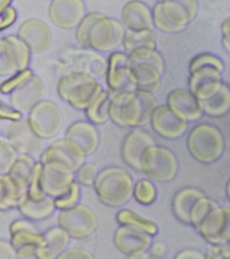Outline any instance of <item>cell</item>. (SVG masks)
<instances>
[{
    "label": "cell",
    "instance_id": "obj_1",
    "mask_svg": "<svg viewBox=\"0 0 230 259\" xmlns=\"http://www.w3.org/2000/svg\"><path fill=\"white\" fill-rule=\"evenodd\" d=\"M125 30L121 20L90 11L75 28L74 36L80 48L103 54L117 51L122 46Z\"/></svg>",
    "mask_w": 230,
    "mask_h": 259
},
{
    "label": "cell",
    "instance_id": "obj_2",
    "mask_svg": "<svg viewBox=\"0 0 230 259\" xmlns=\"http://www.w3.org/2000/svg\"><path fill=\"white\" fill-rule=\"evenodd\" d=\"M157 105L153 94L141 90L110 94L109 120L120 127H144Z\"/></svg>",
    "mask_w": 230,
    "mask_h": 259
},
{
    "label": "cell",
    "instance_id": "obj_3",
    "mask_svg": "<svg viewBox=\"0 0 230 259\" xmlns=\"http://www.w3.org/2000/svg\"><path fill=\"white\" fill-rule=\"evenodd\" d=\"M134 178L124 167L108 165L99 169L93 183L97 199L110 208H121L133 196Z\"/></svg>",
    "mask_w": 230,
    "mask_h": 259
},
{
    "label": "cell",
    "instance_id": "obj_4",
    "mask_svg": "<svg viewBox=\"0 0 230 259\" xmlns=\"http://www.w3.org/2000/svg\"><path fill=\"white\" fill-rule=\"evenodd\" d=\"M223 72L224 63L221 58L212 53H201L188 64L187 88L200 101L207 100L222 87Z\"/></svg>",
    "mask_w": 230,
    "mask_h": 259
},
{
    "label": "cell",
    "instance_id": "obj_5",
    "mask_svg": "<svg viewBox=\"0 0 230 259\" xmlns=\"http://www.w3.org/2000/svg\"><path fill=\"white\" fill-rule=\"evenodd\" d=\"M103 90L101 83L87 73L68 71L56 84L58 97L76 110L84 111Z\"/></svg>",
    "mask_w": 230,
    "mask_h": 259
},
{
    "label": "cell",
    "instance_id": "obj_6",
    "mask_svg": "<svg viewBox=\"0 0 230 259\" xmlns=\"http://www.w3.org/2000/svg\"><path fill=\"white\" fill-rule=\"evenodd\" d=\"M136 90L155 94L159 91L165 61L157 49H139L128 54Z\"/></svg>",
    "mask_w": 230,
    "mask_h": 259
},
{
    "label": "cell",
    "instance_id": "obj_7",
    "mask_svg": "<svg viewBox=\"0 0 230 259\" xmlns=\"http://www.w3.org/2000/svg\"><path fill=\"white\" fill-rule=\"evenodd\" d=\"M154 28L164 33H178L196 18L198 0H160L153 5Z\"/></svg>",
    "mask_w": 230,
    "mask_h": 259
},
{
    "label": "cell",
    "instance_id": "obj_8",
    "mask_svg": "<svg viewBox=\"0 0 230 259\" xmlns=\"http://www.w3.org/2000/svg\"><path fill=\"white\" fill-rule=\"evenodd\" d=\"M186 148L194 160L202 164L218 161L225 151V139L216 125L201 122L190 128L186 137Z\"/></svg>",
    "mask_w": 230,
    "mask_h": 259
},
{
    "label": "cell",
    "instance_id": "obj_9",
    "mask_svg": "<svg viewBox=\"0 0 230 259\" xmlns=\"http://www.w3.org/2000/svg\"><path fill=\"white\" fill-rule=\"evenodd\" d=\"M139 166V172L145 177L154 182L167 183L176 177L179 164L172 150L155 143L143 152Z\"/></svg>",
    "mask_w": 230,
    "mask_h": 259
},
{
    "label": "cell",
    "instance_id": "obj_10",
    "mask_svg": "<svg viewBox=\"0 0 230 259\" xmlns=\"http://www.w3.org/2000/svg\"><path fill=\"white\" fill-rule=\"evenodd\" d=\"M57 225L64 229L72 240H84L95 233L98 227V219L94 209L85 204L78 203L77 205L58 210Z\"/></svg>",
    "mask_w": 230,
    "mask_h": 259
},
{
    "label": "cell",
    "instance_id": "obj_11",
    "mask_svg": "<svg viewBox=\"0 0 230 259\" xmlns=\"http://www.w3.org/2000/svg\"><path fill=\"white\" fill-rule=\"evenodd\" d=\"M26 117L33 132L44 141L54 139L64 124V112L54 100H41L27 114Z\"/></svg>",
    "mask_w": 230,
    "mask_h": 259
},
{
    "label": "cell",
    "instance_id": "obj_12",
    "mask_svg": "<svg viewBox=\"0 0 230 259\" xmlns=\"http://www.w3.org/2000/svg\"><path fill=\"white\" fill-rule=\"evenodd\" d=\"M8 233L18 259H33L36 248L46 243L44 232L39 229L36 223L23 217L10 222Z\"/></svg>",
    "mask_w": 230,
    "mask_h": 259
},
{
    "label": "cell",
    "instance_id": "obj_13",
    "mask_svg": "<svg viewBox=\"0 0 230 259\" xmlns=\"http://www.w3.org/2000/svg\"><path fill=\"white\" fill-rule=\"evenodd\" d=\"M63 140L75 155L86 159L97 151L100 135L96 125L89 120L77 119L66 127Z\"/></svg>",
    "mask_w": 230,
    "mask_h": 259
},
{
    "label": "cell",
    "instance_id": "obj_14",
    "mask_svg": "<svg viewBox=\"0 0 230 259\" xmlns=\"http://www.w3.org/2000/svg\"><path fill=\"white\" fill-rule=\"evenodd\" d=\"M31 52L16 34L0 36V76H9L28 68Z\"/></svg>",
    "mask_w": 230,
    "mask_h": 259
},
{
    "label": "cell",
    "instance_id": "obj_15",
    "mask_svg": "<svg viewBox=\"0 0 230 259\" xmlns=\"http://www.w3.org/2000/svg\"><path fill=\"white\" fill-rule=\"evenodd\" d=\"M63 66L69 71H80L95 79L104 77L107 59L98 52L84 48H69L61 54Z\"/></svg>",
    "mask_w": 230,
    "mask_h": 259
},
{
    "label": "cell",
    "instance_id": "obj_16",
    "mask_svg": "<svg viewBox=\"0 0 230 259\" xmlns=\"http://www.w3.org/2000/svg\"><path fill=\"white\" fill-rule=\"evenodd\" d=\"M106 59L107 65L104 78L107 91L110 94H114L122 91L136 90L128 54L117 50L109 53Z\"/></svg>",
    "mask_w": 230,
    "mask_h": 259
},
{
    "label": "cell",
    "instance_id": "obj_17",
    "mask_svg": "<svg viewBox=\"0 0 230 259\" xmlns=\"http://www.w3.org/2000/svg\"><path fill=\"white\" fill-rule=\"evenodd\" d=\"M5 139L17 154L34 156L40 155L44 149V140L33 132L26 115L8 123Z\"/></svg>",
    "mask_w": 230,
    "mask_h": 259
},
{
    "label": "cell",
    "instance_id": "obj_18",
    "mask_svg": "<svg viewBox=\"0 0 230 259\" xmlns=\"http://www.w3.org/2000/svg\"><path fill=\"white\" fill-rule=\"evenodd\" d=\"M42 164L43 189L47 195L55 198L75 181V170L67 164L56 160H50Z\"/></svg>",
    "mask_w": 230,
    "mask_h": 259
},
{
    "label": "cell",
    "instance_id": "obj_19",
    "mask_svg": "<svg viewBox=\"0 0 230 259\" xmlns=\"http://www.w3.org/2000/svg\"><path fill=\"white\" fill-rule=\"evenodd\" d=\"M149 124L155 134L168 140L182 137L188 128V121L175 113L166 103L154 108Z\"/></svg>",
    "mask_w": 230,
    "mask_h": 259
},
{
    "label": "cell",
    "instance_id": "obj_20",
    "mask_svg": "<svg viewBox=\"0 0 230 259\" xmlns=\"http://www.w3.org/2000/svg\"><path fill=\"white\" fill-rule=\"evenodd\" d=\"M86 14L84 0H50L48 16L62 29H75Z\"/></svg>",
    "mask_w": 230,
    "mask_h": 259
},
{
    "label": "cell",
    "instance_id": "obj_21",
    "mask_svg": "<svg viewBox=\"0 0 230 259\" xmlns=\"http://www.w3.org/2000/svg\"><path fill=\"white\" fill-rule=\"evenodd\" d=\"M155 143L154 137L144 127L131 128L121 143L120 152L123 162L129 168L139 171V162L143 152Z\"/></svg>",
    "mask_w": 230,
    "mask_h": 259
},
{
    "label": "cell",
    "instance_id": "obj_22",
    "mask_svg": "<svg viewBox=\"0 0 230 259\" xmlns=\"http://www.w3.org/2000/svg\"><path fill=\"white\" fill-rule=\"evenodd\" d=\"M16 35L26 44L32 54L47 52L52 44V31L49 25L36 17L23 20L17 27Z\"/></svg>",
    "mask_w": 230,
    "mask_h": 259
},
{
    "label": "cell",
    "instance_id": "obj_23",
    "mask_svg": "<svg viewBox=\"0 0 230 259\" xmlns=\"http://www.w3.org/2000/svg\"><path fill=\"white\" fill-rule=\"evenodd\" d=\"M45 84L43 80L33 75L28 81L8 95V101L22 115H26L45 96Z\"/></svg>",
    "mask_w": 230,
    "mask_h": 259
},
{
    "label": "cell",
    "instance_id": "obj_24",
    "mask_svg": "<svg viewBox=\"0 0 230 259\" xmlns=\"http://www.w3.org/2000/svg\"><path fill=\"white\" fill-rule=\"evenodd\" d=\"M166 104L186 121H196L204 114L201 101L188 88H175L168 92Z\"/></svg>",
    "mask_w": 230,
    "mask_h": 259
},
{
    "label": "cell",
    "instance_id": "obj_25",
    "mask_svg": "<svg viewBox=\"0 0 230 259\" xmlns=\"http://www.w3.org/2000/svg\"><path fill=\"white\" fill-rule=\"evenodd\" d=\"M152 242L153 237L128 226L119 225L112 234L113 246L126 256L138 251H148Z\"/></svg>",
    "mask_w": 230,
    "mask_h": 259
},
{
    "label": "cell",
    "instance_id": "obj_26",
    "mask_svg": "<svg viewBox=\"0 0 230 259\" xmlns=\"http://www.w3.org/2000/svg\"><path fill=\"white\" fill-rule=\"evenodd\" d=\"M121 22L126 29H153V16L150 6L142 0H129L121 9Z\"/></svg>",
    "mask_w": 230,
    "mask_h": 259
},
{
    "label": "cell",
    "instance_id": "obj_27",
    "mask_svg": "<svg viewBox=\"0 0 230 259\" xmlns=\"http://www.w3.org/2000/svg\"><path fill=\"white\" fill-rule=\"evenodd\" d=\"M16 209L21 217L34 223L46 221L57 211L53 197L46 195L42 199L34 200L29 198L25 192L20 197Z\"/></svg>",
    "mask_w": 230,
    "mask_h": 259
},
{
    "label": "cell",
    "instance_id": "obj_28",
    "mask_svg": "<svg viewBox=\"0 0 230 259\" xmlns=\"http://www.w3.org/2000/svg\"><path fill=\"white\" fill-rule=\"evenodd\" d=\"M37 160L42 163L50 160L60 161L67 164L74 170H76L85 161V159L75 155L66 146L63 138L57 139L50 143L48 146H46L40 153Z\"/></svg>",
    "mask_w": 230,
    "mask_h": 259
},
{
    "label": "cell",
    "instance_id": "obj_29",
    "mask_svg": "<svg viewBox=\"0 0 230 259\" xmlns=\"http://www.w3.org/2000/svg\"><path fill=\"white\" fill-rule=\"evenodd\" d=\"M205 193L196 187H183L172 198L171 208L174 217L182 224L189 225V212L195 202Z\"/></svg>",
    "mask_w": 230,
    "mask_h": 259
},
{
    "label": "cell",
    "instance_id": "obj_30",
    "mask_svg": "<svg viewBox=\"0 0 230 259\" xmlns=\"http://www.w3.org/2000/svg\"><path fill=\"white\" fill-rule=\"evenodd\" d=\"M122 47L127 54L139 49H157V33L153 29H126Z\"/></svg>",
    "mask_w": 230,
    "mask_h": 259
},
{
    "label": "cell",
    "instance_id": "obj_31",
    "mask_svg": "<svg viewBox=\"0 0 230 259\" xmlns=\"http://www.w3.org/2000/svg\"><path fill=\"white\" fill-rule=\"evenodd\" d=\"M114 219L119 225L132 227L150 235L151 237H155L159 231V228L155 222L139 214L131 208L121 207L117 211Z\"/></svg>",
    "mask_w": 230,
    "mask_h": 259
},
{
    "label": "cell",
    "instance_id": "obj_32",
    "mask_svg": "<svg viewBox=\"0 0 230 259\" xmlns=\"http://www.w3.org/2000/svg\"><path fill=\"white\" fill-rule=\"evenodd\" d=\"M25 191L21 189L8 174L0 175V211L15 209Z\"/></svg>",
    "mask_w": 230,
    "mask_h": 259
},
{
    "label": "cell",
    "instance_id": "obj_33",
    "mask_svg": "<svg viewBox=\"0 0 230 259\" xmlns=\"http://www.w3.org/2000/svg\"><path fill=\"white\" fill-rule=\"evenodd\" d=\"M36 161L37 160L34 158V156L18 154L8 171V174L12 177L16 184L24 191L26 190L30 181Z\"/></svg>",
    "mask_w": 230,
    "mask_h": 259
},
{
    "label": "cell",
    "instance_id": "obj_34",
    "mask_svg": "<svg viewBox=\"0 0 230 259\" xmlns=\"http://www.w3.org/2000/svg\"><path fill=\"white\" fill-rule=\"evenodd\" d=\"M203 112L211 117H221L230 111V86L223 83L220 90L207 100L201 101Z\"/></svg>",
    "mask_w": 230,
    "mask_h": 259
},
{
    "label": "cell",
    "instance_id": "obj_35",
    "mask_svg": "<svg viewBox=\"0 0 230 259\" xmlns=\"http://www.w3.org/2000/svg\"><path fill=\"white\" fill-rule=\"evenodd\" d=\"M110 93L103 89L84 110L86 119L95 125H101L109 120Z\"/></svg>",
    "mask_w": 230,
    "mask_h": 259
},
{
    "label": "cell",
    "instance_id": "obj_36",
    "mask_svg": "<svg viewBox=\"0 0 230 259\" xmlns=\"http://www.w3.org/2000/svg\"><path fill=\"white\" fill-rule=\"evenodd\" d=\"M222 223V206L214 207L197 227L198 233L209 244H219V234Z\"/></svg>",
    "mask_w": 230,
    "mask_h": 259
},
{
    "label": "cell",
    "instance_id": "obj_37",
    "mask_svg": "<svg viewBox=\"0 0 230 259\" xmlns=\"http://www.w3.org/2000/svg\"><path fill=\"white\" fill-rule=\"evenodd\" d=\"M157 194L158 190L156 184L151 179L143 177L134 182L132 198H134L139 204L144 206L152 204L156 200Z\"/></svg>",
    "mask_w": 230,
    "mask_h": 259
},
{
    "label": "cell",
    "instance_id": "obj_38",
    "mask_svg": "<svg viewBox=\"0 0 230 259\" xmlns=\"http://www.w3.org/2000/svg\"><path fill=\"white\" fill-rule=\"evenodd\" d=\"M44 237H45L46 244L53 249V251L57 254V256L62 251H64L67 247L70 246V243L72 240L69 234L58 225L48 228L44 232Z\"/></svg>",
    "mask_w": 230,
    "mask_h": 259
},
{
    "label": "cell",
    "instance_id": "obj_39",
    "mask_svg": "<svg viewBox=\"0 0 230 259\" xmlns=\"http://www.w3.org/2000/svg\"><path fill=\"white\" fill-rule=\"evenodd\" d=\"M81 196V185L76 181L72 182L71 185L63 193L54 198V203L57 211L68 209L77 205L78 203H80Z\"/></svg>",
    "mask_w": 230,
    "mask_h": 259
},
{
    "label": "cell",
    "instance_id": "obj_40",
    "mask_svg": "<svg viewBox=\"0 0 230 259\" xmlns=\"http://www.w3.org/2000/svg\"><path fill=\"white\" fill-rule=\"evenodd\" d=\"M219 203L213 198L207 196L206 194L202 195L194 204L189 212V225L195 229L200 225V223L207 217V214Z\"/></svg>",
    "mask_w": 230,
    "mask_h": 259
},
{
    "label": "cell",
    "instance_id": "obj_41",
    "mask_svg": "<svg viewBox=\"0 0 230 259\" xmlns=\"http://www.w3.org/2000/svg\"><path fill=\"white\" fill-rule=\"evenodd\" d=\"M34 75L33 71L28 67L26 69L20 70L12 75L7 76L1 83H0V93L2 95H9L15 89L20 87L26 81H28Z\"/></svg>",
    "mask_w": 230,
    "mask_h": 259
},
{
    "label": "cell",
    "instance_id": "obj_42",
    "mask_svg": "<svg viewBox=\"0 0 230 259\" xmlns=\"http://www.w3.org/2000/svg\"><path fill=\"white\" fill-rule=\"evenodd\" d=\"M98 171V167L95 163L84 161L75 170V181L84 187L93 186Z\"/></svg>",
    "mask_w": 230,
    "mask_h": 259
},
{
    "label": "cell",
    "instance_id": "obj_43",
    "mask_svg": "<svg viewBox=\"0 0 230 259\" xmlns=\"http://www.w3.org/2000/svg\"><path fill=\"white\" fill-rule=\"evenodd\" d=\"M42 168H43V164L37 160L34 168H33V172H32V176L30 178V181L27 185V188L25 190L26 195L34 200H39L44 198L47 194L45 193L44 189H43V182H42Z\"/></svg>",
    "mask_w": 230,
    "mask_h": 259
},
{
    "label": "cell",
    "instance_id": "obj_44",
    "mask_svg": "<svg viewBox=\"0 0 230 259\" xmlns=\"http://www.w3.org/2000/svg\"><path fill=\"white\" fill-rule=\"evenodd\" d=\"M16 151L5 138L0 137V175L8 173L17 157Z\"/></svg>",
    "mask_w": 230,
    "mask_h": 259
},
{
    "label": "cell",
    "instance_id": "obj_45",
    "mask_svg": "<svg viewBox=\"0 0 230 259\" xmlns=\"http://www.w3.org/2000/svg\"><path fill=\"white\" fill-rule=\"evenodd\" d=\"M56 259H96L93 253L81 246H69L62 251Z\"/></svg>",
    "mask_w": 230,
    "mask_h": 259
},
{
    "label": "cell",
    "instance_id": "obj_46",
    "mask_svg": "<svg viewBox=\"0 0 230 259\" xmlns=\"http://www.w3.org/2000/svg\"><path fill=\"white\" fill-rule=\"evenodd\" d=\"M205 253L208 259H230V243L210 244Z\"/></svg>",
    "mask_w": 230,
    "mask_h": 259
},
{
    "label": "cell",
    "instance_id": "obj_47",
    "mask_svg": "<svg viewBox=\"0 0 230 259\" xmlns=\"http://www.w3.org/2000/svg\"><path fill=\"white\" fill-rule=\"evenodd\" d=\"M22 116L23 115L13 107L9 101H5L0 98V120L11 122L21 118Z\"/></svg>",
    "mask_w": 230,
    "mask_h": 259
},
{
    "label": "cell",
    "instance_id": "obj_48",
    "mask_svg": "<svg viewBox=\"0 0 230 259\" xmlns=\"http://www.w3.org/2000/svg\"><path fill=\"white\" fill-rule=\"evenodd\" d=\"M220 243H230V205L222 206V223L219 234Z\"/></svg>",
    "mask_w": 230,
    "mask_h": 259
},
{
    "label": "cell",
    "instance_id": "obj_49",
    "mask_svg": "<svg viewBox=\"0 0 230 259\" xmlns=\"http://www.w3.org/2000/svg\"><path fill=\"white\" fill-rule=\"evenodd\" d=\"M17 10L12 5L0 13V33L11 27L17 20Z\"/></svg>",
    "mask_w": 230,
    "mask_h": 259
},
{
    "label": "cell",
    "instance_id": "obj_50",
    "mask_svg": "<svg viewBox=\"0 0 230 259\" xmlns=\"http://www.w3.org/2000/svg\"><path fill=\"white\" fill-rule=\"evenodd\" d=\"M173 259H208L205 252L195 249V248H185L178 251Z\"/></svg>",
    "mask_w": 230,
    "mask_h": 259
},
{
    "label": "cell",
    "instance_id": "obj_51",
    "mask_svg": "<svg viewBox=\"0 0 230 259\" xmlns=\"http://www.w3.org/2000/svg\"><path fill=\"white\" fill-rule=\"evenodd\" d=\"M0 259H18L9 239L0 238Z\"/></svg>",
    "mask_w": 230,
    "mask_h": 259
},
{
    "label": "cell",
    "instance_id": "obj_52",
    "mask_svg": "<svg viewBox=\"0 0 230 259\" xmlns=\"http://www.w3.org/2000/svg\"><path fill=\"white\" fill-rule=\"evenodd\" d=\"M221 44L225 51L230 54V16L225 18L221 24Z\"/></svg>",
    "mask_w": 230,
    "mask_h": 259
},
{
    "label": "cell",
    "instance_id": "obj_53",
    "mask_svg": "<svg viewBox=\"0 0 230 259\" xmlns=\"http://www.w3.org/2000/svg\"><path fill=\"white\" fill-rule=\"evenodd\" d=\"M166 245L163 242H152L151 246L148 249V252L150 254V256L152 258H156V259H160L163 258L166 254Z\"/></svg>",
    "mask_w": 230,
    "mask_h": 259
},
{
    "label": "cell",
    "instance_id": "obj_54",
    "mask_svg": "<svg viewBox=\"0 0 230 259\" xmlns=\"http://www.w3.org/2000/svg\"><path fill=\"white\" fill-rule=\"evenodd\" d=\"M56 257L57 254L45 243L36 248L33 259H56Z\"/></svg>",
    "mask_w": 230,
    "mask_h": 259
},
{
    "label": "cell",
    "instance_id": "obj_55",
    "mask_svg": "<svg viewBox=\"0 0 230 259\" xmlns=\"http://www.w3.org/2000/svg\"><path fill=\"white\" fill-rule=\"evenodd\" d=\"M148 251H138L126 256V259H151Z\"/></svg>",
    "mask_w": 230,
    "mask_h": 259
},
{
    "label": "cell",
    "instance_id": "obj_56",
    "mask_svg": "<svg viewBox=\"0 0 230 259\" xmlns=\"http://www.w3.org/2000/svg\"><path fill=\"white\" fill-rule=\"evenodd\" d=\"M13 0H0V13L4 11L6 8L11 6Z\"/></svg>",
    "mask_w": 230,
    "mask_h": 259
},
{
    "label": "cell",
    "instance_id": "obj_57",
    "mask_svg": "<svg viewBox=\"0 0 230 259\" xmlns=\"http://www.w3.org/2000/svg\"><path fill=\"white\" fill-rule=\"evenodd\" d=\"M225 195H226V198L229 200L230 202V177L229 179L227 180L226 182V185H225Z\"/></svg>",
    "mask_w": 230,
    "mask_h": 259
},
{
    "label": "cell",
    "instance_id": "obj_58",
    "mask_svg": "<svg viewBox=\"0 0 230 259\" xmlns=\"http://www.w3.org/2000/svg\"><path fill=\"white\" fill-rule=\"evenodd\" d=\"M1 35H2V34H1V33H0V36H1Z\"/></svg>",
    "mask_w": 230,
    "mask_h": 259
},
{
    "label": "cell",
    "instance_id": "obj_59",
    "mask_svg": "<svg viewBox=\"0 0 230 259\" xmlns=\"http://www.w3.org/2000/svg\"><path fill=\"white\" fill-rule=\"evenodd\" d=\"M156 1H160V0H156Z\"/></svg>",
    "mask_w": 230,
    "mask_h": 259
}]
</instances>
